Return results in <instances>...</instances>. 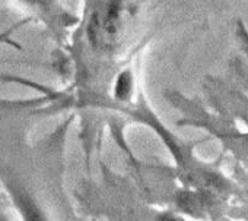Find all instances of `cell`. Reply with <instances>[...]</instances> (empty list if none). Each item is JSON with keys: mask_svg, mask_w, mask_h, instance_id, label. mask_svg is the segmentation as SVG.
Returning <instances> with one entry per match:
<instances>
[{"mask_svg": "<svg viewBox=\"0 0 248 221\" xmlns=\"http://www.w3.org/2000/svg\"><path fill=\"white\" fill-rule=\"evenodd\" d=\"M18 205L22 211L24 221H47V218L44 217L41 209L35 205V202L30 196L21 195L18 198Z\"/></svg>", "mask_w": 248, "mask_h": 221, "instance_id": "obj_4", "label": "cell"}, {"mask_svg": "<svg viewBox=\"0 0 248 221\" xmlns=\"http://www.w3.org/2000/svg\"><path fill=\"white\" fill-rule=\"evenodd\" d=\"M158 221H181V220L172 214H162V215H159Z\"/></svg>", "mask_w": 248, "mask_h": 221, "instance_id": "obj_6", "label": "cell"}, {"mask_svg": "<svg viewBox=\"0 0 248 221\" xmlns=\"http://www.w3.org/2000/svg\"><path fill=\"white\" fill-rule=\"evenodd\" d=\"M25 2H30V3H37V2H40V0H25Z\"/></svg>", "mask_w": 248, "mask_h": 221, "instance_id": "obj_7", "label": "cell"}, {"mask_svg": "<svg viewBox=\"0 0 248 221\" xmlns=\"http://www.w3.org/2000/svg\"><path fill=\"white\" fill-rule=\"evenodd\" d=\"M88 34H89V40L92 43L93 47H98L102 41H104V35H102V18L99 15V12H95L91 18L89 22V28H88Z\"/></svg>", "mask_w": 248, "mask_h": 221, "instance_id": "obj_5", "label": "cell"}, {"mask_svg": "<svg viewBox=\"0 0 248 221\" xmlns=\"http://www.w3.org/2000/svg\"><path fill=\"white\" fill-rule=\"evenodd\" d=\"M121 17V0H109L102 18V35L104 40L112 41L118 33Z\"/></svg>", "mask_w": 248, "mask_h": 221, "instance_id": "obj_1", "label": "cell"}, {"mask_svg": "<svg viewBox=\"0 0 248 221\" xmlns=\"http://www.w3.org/2000/svg\"><path fill=\"white\" fill-rule=\"evenodd\" d=\"M177 202L181 209L190 214H200V211L206 205L204 196L199 193H193V192H181L177 198Z\"/></svg>", "mask_w": 248, "mask_h": 221, "instance_id": "obj_2", "label": "cell"}, {"mask_svg": "<svg viewBox=\"0 0 248 221\" xmlns=\"http://www.w3.org/2000/svg\"><path fill=\"white\" fill-rule=\"evenodd\" d=\"M133 89V76L132 72H121L114 85V97L120 101H127L132 97Z\"/></svg>", "mask_w": 248, "mask_h": 221, "instance_id": "obj_3", "label": "cell"}]
</instances>
